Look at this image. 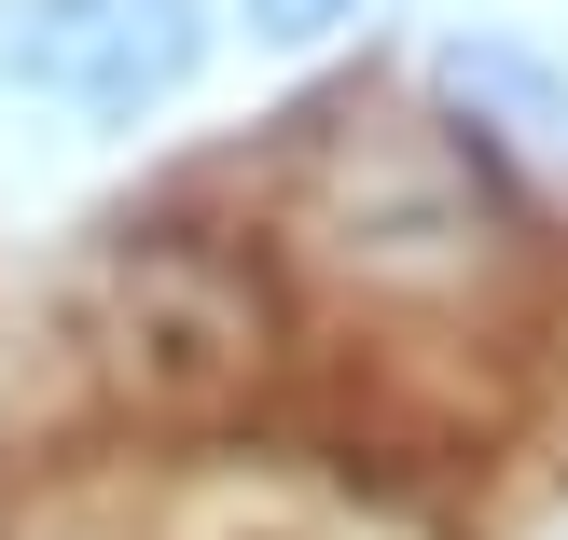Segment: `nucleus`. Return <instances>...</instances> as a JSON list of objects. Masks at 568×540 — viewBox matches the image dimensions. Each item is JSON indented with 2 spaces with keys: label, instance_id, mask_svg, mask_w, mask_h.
Masks as SVG:
<instances>
[{
  "label": "nucleus",
  "instance_id": "nucleus-1",
  "mask_svg": "<svg viewBox=\"0 0 568 540\" xmlns=\"http://www.w3.org/2000/svg\"><path fill=\"white\" fill-rule=\"evenodd\" d=\"M194 55H209V0H0V83L98 125L181 98Z\"/></svg>",
  "mask_w": 568,
  "mask_h": 540
},
{
  "label": "nucleus",
  "instance_id": "nucleus-4",
  "mask_svg": "<svg viewBox=\"0 0 568 540\" xmlns=\"http://www.w3.org/2000/svg\"><path fill=\"white\" fill-rule=\"evenodd\" d=\"M527 540H568V499H555V513H541V527H527Z\"/></svg>",
  "mask_w": 568,
  "mask_h": 540
},
{
  "label": "nucleus",
  "instance_id": "nucleus-3",
  "mask_svg": "<svg viewBox=\"0 0 568 540\" xmlns=\"http://www.w3.org/2000/svg\"><path fill=\"white\" fill-rule=\"evenodd\" d=\"M361 0H250V42H320V28H347Z\"/></svg>",
  "mask_w": 568,
  "mask_h": 540
},
{
  "label": "nucleus",
  "instance_id": "nucleus-2",
  "mask_svg": "<svg viewBox=\"0 0 568 540\" xmlns=\"http://www.w3.org/2000/svg\"><path fill=\"white\" fill-rule=\"evenodd\" d=\"M430 83H444L514 166H568V70H555V55L499 42V28H458V42L430 55Z\"/></svg>",
  "mask_w": 568,
  "mask_h": 540
}]
</instances>
